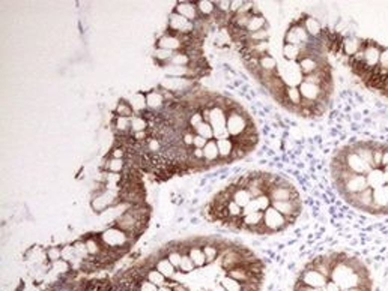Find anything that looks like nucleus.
<instances>
[{
    "instance_id": "0eeeda50",
    "label": "nucleus",
    "mask_w": 388,
    "mask_h": 291,
    "mask_svg": "<svg viewBox=\"0 0 388 291\" xmlns=\"http://www.w3.org/2000/svg\"><path fill=\"white\" fill-rule=\"evenodd\" d=\"M175 14H179L181 17L187 18L191 23H196L197 20H200V14L197 11L196 2H178V5L173 8Z\"/></svg>"
},
{
    "instance_id": "ddd939ff",
    "label": "nucleus",
    "mask_w": 388,
    "mask_h": 291,
    "mask_svg": "<svg viewBox=\"0 0 388 291\" xmlns=\"http://www.w3.org/2000/svg\"><path fill=\"white\" fill-rule=\"evenodd\" d=\"M127 168L125 159H115V158H107L106 156V162L103 165L104 171L109 173H115V174H122Z\"/></svg>"
},
{
    "instance_id": "9d476101",
    "label": "nucleus",
    "mask_w": 388,
    "mask_h": 291,
    "mask_svg": "<svg viewBox=\"0 0 388 291\" xmlns=\"http://www.w3.org/2000/svg\"><path fill=\"white\" fill-rule=\"evenodd\" d=\"M155 269H157L160 273H163L166 279H173L178 273V269L169 261L167 257H160L157 260V263H155Z\"/></svg>"
},
{
    "instance_id": "7ed1b4c3",
    "label": "nucleus",
    "mask_w": 388,
    "mask_h": 291,
    "mask_svg": "<svg viewBox=\"0 0 388 291\" xmlns=\"http://www.w3.org/2000/svg\"><path fill=\"white\" fill-rule=\"evenodd\" d=\"M194 23L188 21L187 18L181 17L179 14L172 12L169 15V23H167V33L179 36V35H193L194 33Z\"/></svg>"
},
{
    "instance_id": "9b49d317",
    "label": "nucleus",
    "mask_w": 388,
    "mask_h": 291,
    "mask_svg": "<svg viewBox=\"0 0 388 291\" xmlns=\"http://www.w3.org/2000/svg\"><path fill=\"white\" fill-rule=\"evenodd\" d=\"M232 200H234L240 207H246L253 200V195L249 191V188H238L237 186V189L234 191V194H232Z\"/></svg>"
},
{
    "instance_id": "5701e85b",
    "label": "nucleus",
    "mask_w": 388,
    "mask_h": 291,
    "mask_svg": "<svg viewBox=\"0 0 388 291\" xmlns=\"http://www.w3.org/2000/svg\"><path fill=\"white\" fill-rule=\"evenodd\" d=\"M194 270H196V266H194L193 260L190 258V255H188L187 252L182 254V260H181V266H179L178 272L182 273V275H190V273H193Z\"/></svg>"
},
{
    "instance_id": "393cba45",
    "label": "nucleus",
    "mask_w": 388,
    "mask_h": 291,
    "mask_svg": "<svg viewBox=\"0 0 388 291\" xmlns=\"http://www.w3.org/2000/svg\"><path fill=\"white\" fill-rule=\"evenodd\" d=\"M147 122L141 116H132L131 117V132H140V131H147Z\"/></svg>"
},
{
    "instance_id": "4c0bfd02",
    "label": "nucleus",
    "mask_w": 388,
    "mask_h": 291,
    "mask_svg": "<svg viewBox=\"0 0 388 291\" xmlns=\"http://www.w3.org/2000/svg\"><path fill=\"white\" fill-rule=\"evenodd\" d=\"M158 291H173V288L172 287H169V285H161V287H158Z\"/></svg>"
},
{
    "instance_id": "4be33fe9",
    "label": "nucleus",
    "mask_w": 388,
    "mask_h": 291,
    "mask_svg": "<svg viewBox=\"0 0 388 291\" xmlns=\"http://www.w3.org/2000/svg\"><path fill=\"white\" fill-rule=\"evenodd\" d=\"M144 279H147L149 282H152L153 285H157V287H161V285H164L166 282H167V279L164 278V275L163 273H160L157 269H149L147 270V273H146V278Z\"/></svg>"
},
{
    "instance_id": "ea45409f",
    "label": "nucleus",
    "mask_w": 388,
    "mask_h": 291,
    "mask_svg": "<svg viewBox=\"0 0 388 291\" xmlns=\"http://www.w3.org/2000/svg\"><path fill=\"white\" fill-rule=\"evenodd\" d=\"M384 170H385V171L388 173V165H387V167H384Z\"/></svg>"
},
{
    "instance_id": "f704fd0d",
    "label": "nucleus",
    "mask_w": 388,
    "mask_h": 291,
    "mask_svg": "<svg viewBox=\"0 0 388 291\" xmlns=\"http://www.w3.org/2000/svg\"><path fill=\"white\" fill-rule=\"evenodd\" d=\"M191 156H193L194 159L202 161V159H203V149H196V147H193V149H191Z\"/></svg>"
},
{
    "instance_id": "bb28decb",
    "label": "nucleus",
    "mask_w": 388,
    "mask_h": 291,
    "mask_svg": "<svg viewBox=\"0 0 388 291\" xmlns=\"http://www.w3.org/2000/svg\"><path fill=\"white\" fill-rule=\"evenodd\" d=\"M226 207H227V212H229V215H230V219H232V218H241V216H243V207H240L234 200H230V201L226 204Z\"/></svg>"
},
{
    "instance_id": "f257e3e1",
    "label": "nucleus",
    "mask_w": 388,
    "mask_h": 291,
    "mask_svg": "<svg viewBox=\"0 0 388 291\" xmlns=\"http://www.w3.org/2000/svg\"><path fill=\"white\" fill-rule=\"evenodd\" d=\"M100 239L107 249H119V248H131L132 243L128 234L116 227H109L103 233H100Z\"/></svg>"
},
{
    "instance_id": "423d86ee",
    "label": "nucleus",
    "mask_w": 388,
    "mask_h": 291,
    "mask_svg": "<svg viewBox=\"0 0 388 291\" xmlns=\"http://www.w3.org/2000/svg\"><path fill=\"white\" fill-rule=\"evenodd\" d=\"M203 159L208 165V168L217 167L220 164H223L221 158H220V150H218V144L217 140H209L206 143V146L203 147Z\"/></svg>"
},
{
    "instance_id": "aec40b11",
    "label": "nucleus",
    "mask_w": 388,
    "mask_h": 291,
    "mask_svg": "<svg viewBox=\"0 0 388 291\" xmlns=\"http://www.w3.org/2000/svg\"><path fill=\"white\" fill-rule=\"evenodd\" d=\"M281 54H283V57H284L286 60H289V62L299 60V56H301V47L290 45V44H283Z\"/></svg>"
},
{
    "instance_id": "412c9836",
    "label": "nucleus",
    "mask_w": 388,
    "mask_h": 291,
    "mask_svg": "<svg viewBox=\"0 0 388 291\" xmlns=\"http://www.w3.org/2000/svg\"><path fill=\"white\" fill-rule=\"evenodd\" d=\"M190 63H191V59L187 56V53H184V51H176L166 66H188Z\"/></svg>"
},
{
    "instance_id": "2eb2a0df",
    "label": "nucleus",
    "mask_w": 388,
    "mask_h": 291,
    "mask_svg": "<svg viewBox=\"0 0 388 291\" xmlns=\"http://www.w3.org/2000/svg\"><path fill=\"white\" fill-rule=\"evenodd\" d=\"M363 44H364L363 39L346 38V39H343V53H345L348 57H352V56H355V54L361 50Z\"/></svg>"
},
{
    "instance_id": "6e6552de",
    "label": "nucleus",
    "mask_w": 388,
    "mask_h": 291,
    "mask_svg": "<svg viewBox=\"0 0 388 291\" xmlns=\"http://www.w3.org/2000/svg\"><path fill=\"white\" fill-rule=\"evenodd\" d=\"M155 48H163V50H169V51H182L184 50V44L179 39V36L170 35V33H164L157 39V44H155Z\"/></svg>"
},
{
    "instance_id": "c9c22d12",
    "label": "nucleus",
    "mask_w": 388,
    "mask_h": 291,
    "mask_svg": "<svg viewBox=\"0 0 388 291\" xmlns=\"http://www.w3.org/2000/svg\"><path fill=\"white\" fill-rule=\"evenodd\" d=\"M173 291H190V290H188V287H187L185 284H182V282H178V284L173 287Z\"/></svg>"
},
{
    "instance_id": "c85d7f7f",
    "label": "nucleus",
    "mask_w": 388,
    "mask_h": 291,
    "mask_svg": "<svg viewBox=\"0 0 388 291\" xmlns=\"http://www.w3.org/2000/svg\"><path fill=\"white\" fill-rule=\"evenodd\" d=\"M200 123H203V116H202V113H200V111L193 113V114L190 116V119H188V128H191V129L196 132V129L199 128Z\"/></svg>"
},
{
    "instance_id": "72a5a7b5",
    "label": "nucleus",
    "mask_w": 388,
    "mask_h": 291,
    "mask_svg": "<svg viewBox=\"0 0 388 291\" xmlns=\"http://www.w3.org/2000/svg\"><path fill=\"white\" fill-rule=\"evenodd\" d=\"M206 143H208V140L206 138H203V137H200V135H194V143H193V147H196V149H203L205 146H206Z\"/></svg>"
},
{
    "instance_id": "20e7f679",
    "label": "nucleus",
    "mask_w": 388,
    "mask_h": 291,
    "mask_svg": "<svg viewBox=\"0 0 388 291\" xmlns=\"http://www.w3.org/2000/svg\"><path fill=\"white\" fill-rule=\"evenodd\" d=\"M382 47L373 41H364V63L369 71H373L379 65Z\"/></svg>"
},
{
    "instance_id": "a211bd4d",
    "label": "nucleus",
    "mask_w": 388,
    "mask_h": 291,
    "mask_svg": "<svg viewBox=\"0 0 388 291\" xmlns=\"http://www.w3.org/2000/svg\"><path fill=\"white\" fill-rule=\"evenodd\" d=\"M115 116L118 117H127V119H131L134 116V110L129 104L128 99H119L116 108H115Z\"/></svg>"
},
{
    "instance_id": "6ab92c4d",
    "label": "nucleus",
    "mask_w": 388,
    "mask_h": 291,
    "mask_svg": "<svg viewBox=\"0 0 388 291\" xmlns=\"http://www.w3.org/2000/svg\"><path fill=\"white\" fill-rule=\"evenodd\" d=\"M259 66H260V69L263 71V72H266V74H271V75H275L277 72V62H275V59L272 57V56H269V54H265V56H262L260 59H259Z\"/></svg>"
},
{
    "instance_id": "a878e982",
    "label": "nucleus",
    "mask_w": 388,
    "mask_h": 291,
    "mask_svg": "<svg viewBox=\"0 0 388 291\" xmlns=\"http://www.w3.org/2000/svg\"><path fill=\"white\" fill-rule=\"evenodd\" d=\"M196 134L200 135V137H203V138H206L208 141H209V140H214V129H212L211 123H208V122L200 123L199 128L196 129Z\"/></svg>"
},
{
    "instance_id": "f8f14e48",
    "label": "nucleus",
    "mask_w": 388,
    "mask_h": 291,
    "mask_svg": "<svg viewBox=\"0 0 388 291\" xmlns=\"http://www.w3.org/2000/svg\"><path fill=\"white\" fill-rule=\"evenodd\" d=\"M304 29L307 32V35L312 38V39H316L321 33H322V27H321V23L313 18V17H305L304 15Z\"/></svg>"
},
{
    "instance_id": "cd10ccee",
    "label": "nucleus",
    "mask_w": 388,
    "mask_h": 291,
    "mask_svg": "<svg viewBox=\"0 0 388 291\" xmlns=\"http://www.w3.org/2000/svg\"><path fill=\"white\" fill-rule=\"evenodd\" d=\"M167 258H169V261H170L176 269H179V266H181V260H182V252L178 249V245H176L175 249H172V251L167 254Z\"/></svg>"
},
{
    "instance_id": "58836bf2",
    "label": "nucleus",
    "mask_w": 388,
    "mask_h": 291,
    "mask_svg": "<svg viewBox=\"0 0 388 291\" xmlns=\"http://www.w3.org/2000/svg\"><path fill=\"white\" fill-rule=\"evenodd\" d=\"M85 291H98V290H95V288H86Z\"/></svg>"
},
{
    "instance_id": "2f4dec72",
    "label": "nucleus",
    "mask_w": 388,
    "mask_h": 291,
    "mask_svg": "<svg viewBox=\"0 0 388 291\" xmlns=\"http://www.w3.org/2000/svg\"><path fill=\"white\" fill-rule=\"evenodd\" d=\"M217 12L220 14H229L230 12V2L229 0H221V2H214Z\"/></svg>"
},
{
    "instance_id": "f03ea898",
    "label": "nucleus",
    "mask_w": 388,
    "mask_h": 291,
    "mask_svg": "<svg viewBox=\"0 0 388 291\" xmlns=\"http://www.w3.org/2000/svg\"><path fill=\"white\" fill-rule=\"evenodd\" d=\"M293 222H295L293 218H286V216L281 215L278 210H275L272 206L263 212V225H265L268 234L283 231V230H286V228H287L290 224H293Z\"/></svg>"
},
{
    "instance_id": "e433bc0d",
    "label": "nucleus",
    "mask_w": 388,
    "mask_h": 291,
    "mask_svg": "<svg viewBox=\"0 0 388 291\" xmlns=\"http://www.w3.org/2000/svg\"><path fill=\"white\" fill-rule=\"evenodd\" d=\"M388 165V149L384 150V155H382V162H381V167H387Z\"/></svg>"
},
{
    "instance_id": "7c9ffc66",
    "label": "nucleus",
    "mask_w": 388,
    "mask_h": 291,
    "mask_svg": "<svg viewBox=\"0 0 388 291\" xmlns=\"http://www.w3.org/2000/svg\"><path fill=\"white\" fill-rule=\"evenodd\" d=\"M255 212H262L260 207H259V204H258V200H256V198H253L246 207H243V216L250 215V213H255Z\"/></svg>"
},
{
    "instance_id": "c756f323",
    "label": "nucleus",
    "mask_w": 388,
    "mask_h": 291,
    "mask_svg": "<svg viewBox=\"0 0 388 291\" xmlns=\"http://www.w3.org/2000/svg\"><path fill=\"white\" fill-rule=\"evenodd\" d=\"M256 200H258V204H259L262 212H265L266 209H269L272 206V201H271V198L266 195V194H262V195H259Z\"/></svg>"
},
{
    "instance_id": "1a4fd4ad",
    "label": "nucleus",
    "mask_w": 388,
    "mask_h": 291,
    "mask_svg": "<svg viewBox=\"0 0 388 291\" xmlns=\"http://www.w3.org/2000/svg\"><path fill=\"white\" fill-rule=\"evenodd\" d=\"M187 254H188L190 258L193 260L196 269L202 270V269H205V267L208 266L206 255H205V252H203V249H202V245H191Z\"/></svg>"
},
{
    "instance_id": "f3484780",
    "label": "nucleus",
    "mask_w": 388,
    "mask_h": 291,
    "mask_svg": "<svg viewBox=\"0 0 388 291\" xmlns=\"http://www.w3.org/2000/svg\"><path fill=\"white\" fill-rule=\"evenodd\" d=\"M196 6H197L200 17L206 18V20H209V17H212L217 11L214 2H209V0H199V2H196Z\"/></svg>"
},
{
    "instance_id": "39448f33",
    "label": "nucleus",
    "mask_w": 388,
    "mask_h": 291,
    "mask_svg": "<svg viewBox=\"0 0 388 291\" xmlns=\"http://www.w3.org/2000/svg\"><path fill=\"white\" fill-rule=\"evenodd\" d=\"M146 107L153 113H163L166 107V101L160 89H152L146 92Z\"/></svg>"
},
{
    "instance_id": "b1692460",
    "label": "nucleus",
    "mask_w": 388,
    "mask_h": 291,
    "mask_svg": "<svg viewBox=\"0 0 388 291\" xmlns=\"http://www.w3.org/2000/svg\"><path fill=\"white\" fill-rule=\"evenodd\" d=\"M45 255H47V261L48 263H56L59 260H62V245H53L48 246L45 249Z\"/></svg>"
},
{
    "instance_id": "4468645a",
    "label": "nucleus",
    "mask_w": 388,
    "mask_h": 291,
    "mask_svg": "<svg viewBox=\"0 0 388 291\" xmlns=\"http://www.w3.org/2000/svg\"><path fill=\"white\" fill-rule=\"evenodd\" d=\"M129 104H131V107L134 110V116H140L143 111L147 110V107H146V93L144 92H137L132 96V99H129Z\"/></svg>"
},
{
    "instance_id": "dca6fc26",
    "label": "nucleus",
    "mask_w": 388,
    "mask_h": 291,
    "mask_svg": "<svg viewBox=\"0 0 388 291\" xmlns=\"http://www.w3.org/2000/svg\"><path fill=\"white\" fill-rule=\"evenodd\" d=\"M266 26H268V20H266L262 14H256V15L252 17V20H250V23H249V26H247L246 30H247L249 33H256V32H259V30L266 29Z\"/></svg>"
},
{
    "instance_id": "473e14b6",
    "label": "nucleus",
    "mask_w": 388,
    "mask_h": 291,
    "mask_svg": "<svg viewBox=\"0 0 388 291\" xmlns=\"http://www.w3.org/2000/svg\"><path fill=\"white\" fill-rule=\"evenodd\" d=\"M138 291H158V287L149 282L147 279H141L138 282Z\"/></svg>"
}]
</instances>
